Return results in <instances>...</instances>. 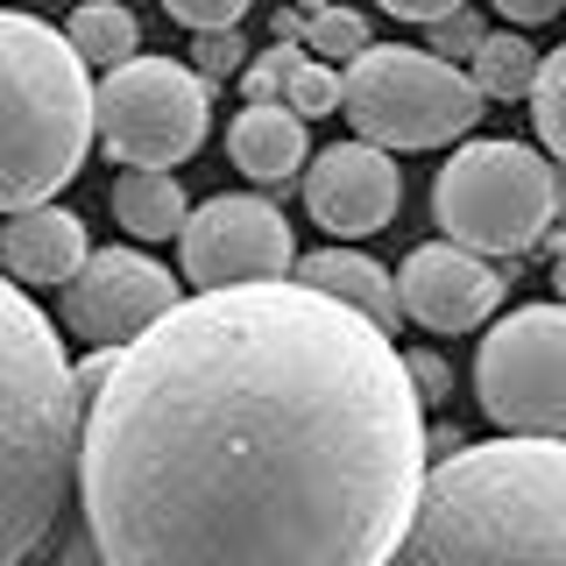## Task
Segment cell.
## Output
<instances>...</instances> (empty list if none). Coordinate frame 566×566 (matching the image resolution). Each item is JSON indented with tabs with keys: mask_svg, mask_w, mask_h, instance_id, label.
I'll return each mask as SVG.
<instances>
[{
	"mask_svg": "<svg viewBox=\"0 0 566 566\" xmlns=\"http://www.w3.org/2000/svg\"><path fill=\"white\" fill-rule=\"evenodd\" d=\"M227 156H234V170L248 185H262V191L291 185V177L305 170V156H312L305 114H291L283 99H248L234 114V128H227Z\"/></svg>",
	"mask_w": 566,
	"mask_h": 566,
	"instance_id": "obj_14",
	"label": "cell"
},
{
	"mask_svg": "<svg viewBox=\"0 0 566 566\" xmlns=\"http://www.w3.org/2000/svg\"><path fill=\"white\" fill-rule=\"evenodd\" d=\"M177 262H185V283H255V276H291L297 241L291 220L262 199V191H220V199L191 206L185 227H177Z\"/></svg>",
	"mask_w": 566,
	"mask_h": 566,
	"instance_id": "obj_9",
	"label": "cell"
},
{
	"mask_svg": "<svg viewBox=\"0 0 566 566\" xmlns=\"http://www.w3.org/2000/svg\"><path fill=\"white\" fill-rule=\"evenodd\" d=\"M424 29H432V57H474V43H482V14H474L468 8V0H460V8H447V14H432V22H424Z\"/></svg>",
	"mask_w": 566,
	"mask_h": 566,
	"instance_id": "obj_23",
	"label": "cell"
},
{
	"mask_svg": "<svg viewBox=\"0 0 566 566\" xmlns=\"http://www.w3.org/2000/svg\"><path fill=\"white\" fill-rule=\"evenodd\" d=\"M57 291H64L71 340H85V347H120L177 305V276L164 262H149L142 248H85V262Z\"/></svg>",
	"mask_w": 566,
	"mask_h": 566,
	"instance_id": "obj_10",
	"label": "cell"
},
{
	"mask_svg": "<svg viewBox=\"0 0 566 566\" xmlns=\"http://www.w3.org/2000/svg\"><path fill=\"white\" fill-rule=\"evenodd\" d=\"M553 291H559V305H566V241L553 248Z\"/></svg>",
	"mask_w": 566,
	"mask_h": 566,
	"instance_id": "obj_32",
	"label": "cell"
},
{
	"mask_svg": "<svg viewBox=\"0 0 566 566\" xmlns=\"http://www.w3.org/2000/svg\"><path fill=\"white\" fill-rule=\"evenodd\" d=\"M482 93L474 78L432 50H403V43H361L340 64V114L347 128L376 149H447V142L474 135L482 120Z\"/></svg>",
	"mask_w": 566,
	"mask_h": 566,
	"instance_id": "obj_5",
	"label": "cell"
},
{
	"mask_svg": "<svg viewBox=\"0 0 566 566\" xmlns=\"http://www.w3.org/2000/svg\"><path fill=\"white\" fill-rule=\"evenodd\" d=\"M164 14L185 29H241L248 0H164Z\"/></svg>",
	"mask_w": 566,
	"mask_h": 566,
	"instance_id": "obj_25",
	"label": "cell"
},
{
	"mask_svg": "<svg viewBox=\"0 0 566 566\" xmlns=\"http://www.w3.org/2000/svg\"><path fill=\"white\" fill-rule=\"evenodd\" d=\"M64 35H71V50H78L85 64H120V57L142 50V22L120 8V0H85V8H71Z\"/></svg>",
	"mask_w": 566,
	"mask_h": 566,
	"instance_id": "obj_18",
	"label": "cell"
},
{
	"mask_svg": "<svg viewBox=\"0 0 566 566\" xmlns=\"http://www.w3.org/2000/svg\"><path fill=\"white\" fill-rule=\"evenodd\" d=\"M85 220L64 212L57 199H35V206H14L0 212V270L29 291H57V283L85 262Z\"/></svg>",
	"mask_w": 566,
	"mask_h": 566,
	"instance_id": "obj_13",
	"label": "cell"
},
{
	"mask_svg": "<svg viewBox=\"0 0 566 566\" xmlns=\"http://www.w3.org/2000/svg\"><path fill=\"white\" fill-rule=\"evenodd\" d=\"M305 212L312 227H326L333 241H361V234H382L403 206V170L397 156L376 149V142H333V149L305 156Z\"/></svg>",
	"mask_w": 566,
	"mask_h": 566,
	"instance_id": "obj_11",
	"label": "cell"
},
{
	"mask_svg": "<svg viewBox=\"0 0 566 566\" xmlns=\"http://www.w3.org/2000/svg\"><path fill=\"white\" fill-rule=\"evenodd\" d=\"M468 78H474L482 99H524L531 78H538V50H531L517 29H482V43H474V57H468Z\"/></svg>",
	"mask_w": 566,
	"mask_h": 566,
	"instance_id": "obj_17",
	"label": "cell"
},
{
	"mask_svg": "<svg viewBox=\"0 0 566 566\" xmlns=\"http://www.w3.org/2000/svg\"><path fill=\"white\" fill-rule=\"evenodd\" d=\"M397 559L460 566V559H566V439L503 432L424 468Z\"/></svg>",
	"mask_w": 566,
	"mask_h": 566,
	"instance_id": "obj_2",
	"label": "cell"
},
{
	"mask_svg": "<svg viewBox=\"0 0 566 566\" xmlns=\"http://www.w3.org/2000/svg\"><path fill=\"white\" fill-rule=\"evenodd\" d=\"M78 468V368L29 297L0 270V566L50 545Z\"/></svg>",
	"mask_w": 566,
	"mask_h": 566,
	"instance_id": "obj_3",
	"label": "cell"
},
{
	"mask_svg": "<svg viewBox=\"0 0 566 566\" xmlns=\"http://www.w3.org/2000/svg\"><path fill=\"white\" fill-rule=\"evenodd\" d=\"M283 106H291V114H305V120L333 114V106H340V64H326V57H297L291 85H283Z\"/></svg>",
	"mask_w": 566,
	"mask_h": 566,
	"instance_id": "obj_21",
	"label": "cell"
},
{
	"mask_svg": "<svg viewBox=\"0 0 566 566\" xmlns=\"http://www.w3.org/2000/svg\"><path fill=\"white\" fill-rule=\"evenodd\" d=\"M291 71H297V43H276L270 57H255V50H248V64H241V85H248V99H283Z\"/></svg>",
	"mask_w": 566,
	"mask_h": 566,
	"instance_id": "obj_24",
	"label": "cell"
},
{
	"mask_svg": "<svg viewBox=\"0 0 566 566\" xmlns=\"http://www.w3.org/2000/svg\"><path fill=\"white\" fill-rule=\"evenodd\" d=\"M495 14H503L510 29H538V22H553V14L566 8V0H489Z\"/></svg>",
	"mask_w": 566,
	"mask_h": 566,
	"instance_id": "obj_27",
	"label": "cell"
},
{
	"mask_svg": "<svg viewBox=\"0 0 566 566\" xmlns=\"http://www.w3.org/2000/svg\"><path fill=\"white\" fill-rule=\"evenodd\" d=\"M297 8H305V14H312V8H326V0H297Z\"/></svg>",
	"mask_w": 566,
	"mask_h": 566,
	"instance_id": "obj_33",
	"label": "cell"
},
{
	"mask_svg": "<svg viewBox=\"0 0 566 566\" xmlns=\"http://www.w3.org/2000/svg\"><path fill=\"white\" fill-rule=\"evenodd\" d=\"M297 43H305L312 57H326V64H347L354 50L368 43V22L354 8H340V0H326V8L305 14V35H297Z\"/></svg>",
	"mask_w": 566,
	"mask_h": 566,
	"instance_id": "obj_20",
	"label": "cell"
},
{
	"mask_svg": "<svg viewBox=\"0 0 566 566\" xmlns=\"http://www.w3.org/2000/svg\"><path fill=\"white\" fill-rule=\"evenodd\" d=\"M403 376H411V389H418V403H447L453 397V376H447V361L439 354H403Z\"/></svg>",
	"mask_w": 566,
	"mask_h": 566,
	"instance_id": "obj_26",
	"label": "cell"
},
{
	"mask_svg": "<svg viewBox=\"0 0 566 566\" xmlns=\"http://www.w3.org/2000/svg\"><path fill=\"white\" fill-rule=\"evenodd\" d=\"M191 57H199V78H206V85H227V78H241V64H248V43H241L234 29H199Z\"/></svg>",
	"mask_w": 566,
	"mask_h": 566,
	"instance_id": "obj_22",
	"label": "cell"
},
{
	"mask_svg": "<svg viewBox=\"0 0 566 566\" xmlns=\"http://www.w3.org/2000/svg\"><path fill=\"white\" fill-rule=\"evenodd\" d=\"M531 120H538V142L566 164V43L538 50V78H531Z\"/></svg>",
	"mask_w": 566,
	"mask_h": 566,
	"instance_id": "obj_19",
	"label": "cell"
},
{
	"mask_svg": "<svg viewBox=\"0 0 566 566\" xmlns=\"http://www.w3.org/2000/svg\"><path fill=\"white\" fill-rule=\"evenodd\" d=\"M93 149V64L35 14L0 8V212L57 199Z\"/></svg>",
	"mask_w": 566,
	"mask_h": 566,
	"instance_id": "obj_4",
	"label": "cell"
},
{
	"mask_svg": "<svg viewBox=\"0 0 566 566\" xmlns=\"http://www.w3.org/2000/svg\"><path fill=\"white\" fill-rule=\"evenodd\" d=\"M212 120V85L177 57H120L106 64V78L93 85V135L106 142L114 164H185L199 156Z\"/></svg>",
	"mask_w": 566,
	"mask_h": 566,
	"instance_id": "obj_7",
	"label": "cell"
},
{
	"mask_svg": "<svg viewBox=\"0 0 566 566\" xmlns=\"http://www.w3.org/2000/svg\"><path fill=\"white\" fill-rule=\"evenodd\" d=\"M453 447H460L453 424H424V453H453Z\"/></svg>",
	"mask_w": 566,
	"mask_h": 566,
	"instance_id": "obj_31",
	"label": "cell"
},
{
	"mask_svg": "<svg viewBox=\"0 0 566 566\" xmlns=\"http://www.w3.org/2000/svg\"><path fill=\"white\" fill-rule=\"evenodd\" d=\"M474 397L503 432L566 439V305H517L474 354Z\"/></svg>",
	"mask_w": 566,
	"mask_h": 566,
	"instance_id": "obj_8",
	"label": "cell"
},
{
	"mask_svg": "<svg viewBox=\"0 0 566 566\" xmlns=\"http://www.w3.org/2000/svg\"><path fill=\"white\" fill-rule=\"evenodd\" d=\"M397 305L424 333H474L503 305V276L489 270V255H474L460 241H424L397 270Z\"/></svg>",
	"mask_w": 566,
	"mask_h": 566,
	"instance_id": "obj_12",
	"label": "cell"
},
{
	"mask_svg": "<svg viewBox=\"0 0 566 566\" xmlns=\"http://www.w3.org/2000/svg\"><path fill=\"white\" fill-rule=\"evenodd\" d=\"M553 164L524 142H460L432 177L439 234L474 255H531L553 227Z\"/></svg>",
	"mask_w": 566,
	"mask_h": 566,
	"instance_id": "obj_6",
	"label": "cell"
},
{
	"mask_svg": "<svg viewBox=\"0 0 566 566\" xmlns=\"http://www.w3.org/2000/svg\"><path fill=\"white\" fill-rule=\"evenodd\" d=\"M185 185L177 170H156V164H120L114 177V220L128 227L135 241H170L185 227Z\"/></svg>",
	"mask_w": 566,
	"mask_h": 566,
	"instance_id": "obj_16",
	"label": "cell"
},
{
	"mask_svg": "<svg viewBox=\"0 0 566 566\" xmlns=\"http://www.w3.org/2000/svg\"><path fill=\"white\" fill-rule=\"evenodd\" d=\"M418 482L397 340L312 283H212L78 368L71 495L106 566H382Z\"/></svg>",
	"mask_w": 566,
	"mask_h": 566,
	"instance_id": "obj_1",
	"label": "cell"
},
{
	"mask_svg": "<svg viewBox=\"0 0 566 566\" xmlns=\"http://www.w3.org/2000/svg\"><path fill=\"white\" fill-rule=\"evenodd\" d=\"M297 270V283H312V291H326V297H340V305H354L361 318H376L382 333H397V318H403V305H397V276L382 270V262H368V255H354V248H318V255H305V262H291Z\"/></svg>",
	"mask_w": 566,
	"mask_h": 566,
	"instance_id": "obj_15",
	"label": "cell"
},
{
	"mask_svg": "<svg viewBox=\"0 0 566 566\" xmlns=\"http://www.w3.org/2000/svg\"><path fill=\"white\" fill-rule=\"evenodd\" d=\"M305 35V8H276V43H297Z\"/></svg>",
	"mask_w": 566,
	"mask_h": 566,
	"instance_id": "obj_29",
	"label": "cell"
},
{
	"mask_svg": "<svg viewBox=\"0 0 566 566\" xmlns=\"http://www.w3.org/2000/svg\"><path fill=\"white\" fill-rule=\"evenodd\" d=\"M382 14H397V22H432V14H447L460 8V0H376Z\"/></svg>",
	"mask_w": 566,
	"mask_h": 566,
	"instance_id": "obj_28",
	"label": "cell"
},
{
	"mask_svg": "<svg viewBox=\"0 0 566 566\" xmlns=\"http://www.w3.org/2000/svg\"><path fill=\"white\" fill-rule=\"evenodd\" d=\"M566 241V185H553V227H545V248Z\"/></svg>",
	"mask_w": 566,
	"mask_h": 566,
	"instance_id": "obj_30",
	"label": "cell"
}]
</instances>
